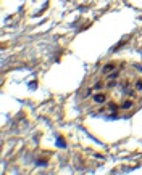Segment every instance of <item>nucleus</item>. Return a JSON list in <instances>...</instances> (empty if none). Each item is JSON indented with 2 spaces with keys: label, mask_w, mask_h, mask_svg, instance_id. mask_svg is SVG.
Wrapping results in <instances>:
<instances>
[{
  "label": "nucleus",
  "mask_w": 142,
  "mask_h": 175,
  "mask_svg": "<svg viewBox=\"0 0 142 175\" xmlns=\"http://www.w3.org/2000/svg\"><path fill=\"white\" fill-rule=\"evenodd\" d=\"M115 69H116V63H107V64H103V68H102V74L108 75V74H112Z\"/></svg>",
  "instance_id": "nucleus-3"
},
{
  "label": "nucleus",
  "mask_w": 142,
  "mask_h": 175,
  "mask_svg": "<svg viewBox=\"0 0 142 175\" xmlns=\"http://www.w3.org/2000/svg\"><path fill=\"white\" fill-rule=\"evenodd\" d=\"M107 100H108V95L103 93L102 90H100V92H95V93H92V101H94L95 105H105Z\"/></svg>",
  "instance_id": "nucleus-2"
},
{
  "label": "nucleus",
  "mask_w": 142,
  "mask_h": 175,
  "mask_svg": "<svg viewBox=\"0 0 142 175\" xmlns=\"http://www.w3.org/2000/svg\"><path fill=\"white\" fill-rule=\"evenodd\" d=\"M120 109V105H115V103H110V105H107V108H105V112L107 114H110V116H113L115 114L116 116V111Z\"/></svg>",
  "instance_id": "nucleus-5"
},
{
  "label": "nucleus",
  "mask_w": 142,
  "mask_h": 175,
  "mask_svg": "<svg viewBox=\"0 0 142 175\" xmlns=\"http://www.w3.org/2000/svg\"><path fill=\"white\" fill-rule=\"evenodd\" d=\"M134 105V100L133 98H126V100H123L120 103V109H123V111H128V109H131Z\"/></svg>",
  "instance_id": "nucleus-4"
},
{
  "label": "nucleus",
  "mask_w": 142,
  "mask_h": 175,
  "mask_svg": "<svg viewBox=\"0 0 142 175\" xmlns=\"http://www.w3.org/2000/svg\"><path fill=\"white\" fill-rule=\"evenodd\" d=\"M118 75H120V69L118 71H113L112 74L107 75V82H105V87L107 88H113L116 84H118Z\"/></svg>",
  "instance_id": "nucleus-1"
},
{
  "label": "nucleus",
  "mask_w": 142,
  "mask_h": 175,
  "mask_svg": "<svg viewBox=\"0 0 142 175\" xmlns=\"http://www.w3.org/2000/svg\"><path fill=\"white\" fill-rule=\"evenodd\" d=\"M134 90L137 92V93H142V79H137L136 80V84H134Z\"/></svg>",
  "instance_id": "nucleus-6"
}]
</instances>
